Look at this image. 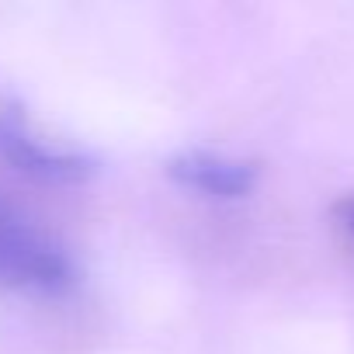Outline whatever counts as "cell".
I'll use <instances>...</instances> for the list:
<instances>
[{"instance_id":"6da1fadb","label":"cell","mask_w":354,"mask_h":354,"mask_svg":"<svg viewBox=\"0 0 354 354\" xmlns=\"http://www.w3.org/2000/svg\"><path fill=\"white\" fill-rule=\"evenodd\" d=\"M77 281L73 254L18 202L0 195V288L28 299H63Z\"/></svg>"},{"instance_id":"7a4b0ae2","label":"cell","mask_w":354,"mask_h":354,"mask_svg":"<svg viewBox=\"0 0 354 354\" xmlns=\"http://www.w3.org/2000/svg\"><path fill=\"white\" fill-rule=\"evenodd\" d=\"M0 163L42 185H80L97 170V160L87 149L49 136L46 125L35 122V115L4 87H0Z\"/></svg>"},{"instance_id":"3957f363","label":"cell","mask_w":354,"mask_h":354,"mask_svg":"<svg viewBox=\"0 0 354 354\" xmlns=\"http://www.w3.org/2000/svg\"><path fill=\"white\" fill-rule=\"evenodd\" d=\"M167 174L177 188L195 192L216 202H240L257 188L261 167L243 156L216 153V149H185L167 160Z\"/></svg>"},{"instance_id":"277c9868","label":"cell","mask_w":354,"mask_h":354,"mask_svg":"<svg viewBox=\"0 0 354 354\" xmlns=\"http://www.w3.org/2000/svg\"><path fill=\"white\" fill-rule=\"evenodd\" d=\"M337 223H340V230H344V233L351 236V243H354V195L337 205Z\"/></svg>"}]
</instances>
